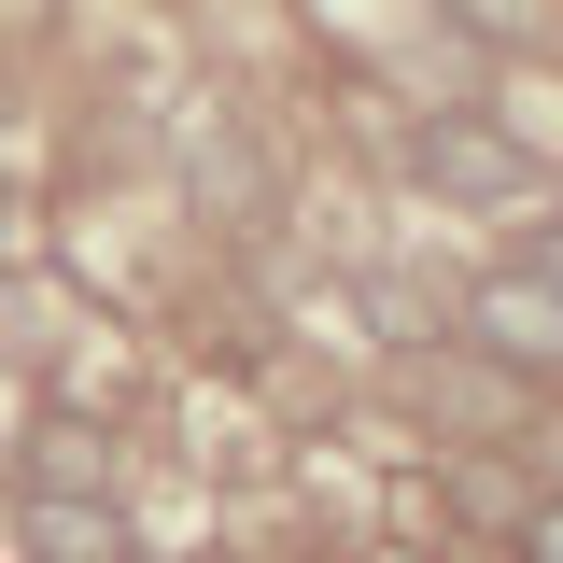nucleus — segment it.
<instances>
[{
    "label": "nucleus",
    "mask_w": 563,
    "mask_h": 563,
    "mask_svg": "<svg viewBox=\"0 0 563 563\" xmlns=\"http://www.w3.org/2000/svg\"><path fill=\"white\" fill-rule=\"evenodd\" d=\"M14 225H29V211H14V184H0V254H14Z\"/></svg>",
    "instance_id": "obj_6"
},
{
    "label": "nucleus",
    "mask_w": 563,
    "mask_h": 563,
    "mask_svg": "<svg viewBox=\"0 0 563 563\" xmlns=\"http://www.w3.org/2000/svg\"><path fill=\"white\" fill-rule=\"evenodd\" d=\"M409 184L451 211H521L536 198V141L507 128V113H422L409 128Z\"/></svg>",
    "instance_id": "obj_1"
},
{
    "label": "nucleus",
    "mask_w": 563,
    "mask_h": 563,
    "mask_svg": "<svg viewBox=\"0 0 563 563\" xmlns=\"http://www.w3.org/2000/svg\"><path fill=\"white\" fill-rule=\"evenodd\" d=\"M0 437H14V395H0Z\"/></svg>",
    "instance_id": "obj_7"
},
{
    "label": "nucleus",
    "mask_w": 563,
    "mask_h": 563,
    "mask_svg": "<svg viewBox=\"0 0 563 563\" xmlns=\"http://www.w3.org/2000/svg\"><path fill=\"white\" fill-rule=\"evenodd\" d=\"M14 550L29 563H141V536H128V507L113 493H14Z\"/></svg>",
    "instance_id": "obj_3"
},
{
    "label": "nucleus",
    "mask_w": 563,
    "mask_h": 563,
    "mask_svg": "<svg viewBox=\"0 0 563 563\" xmlns=\"http://www.w3.org/2000/svg\"><path fill=\"white\" fill-rule=\"evenodd\" d=\"M521 563H563V493H536V507H521Z\"/></svg>",
    "instance_id": "obj_5"
},
{
    "label": "nucleus",
    "mask_w": 563,
    "mask_h": 563,
    "mask_svg": "<svg viewBox=\"0 0 563 563\" xmlns=\"http://www.w3.org/2000/svg\"><path fill=\"white\" fill-rule=\"evenodd\" d=\"M521 282H536V296H563V211H536V225H521Z\"/></svg>",
    "instance_id": "obj_4"
},
{
    "label": "nucleus",
    "mask_w": 563,
    "mask_h": 563,
    "mask_svg": "<svg viewBox=\"0 0 563 563\" xmlns=\"http://www.w3.org/2000/svg\"><path fill=\"white\" fill-rule=\"evenodd\" d=\"M465 352L507 366V380H563V296H536L521 268L465 282Z\"/></svg>",
    "instance_id": "obj_2"
}]
</instances>
